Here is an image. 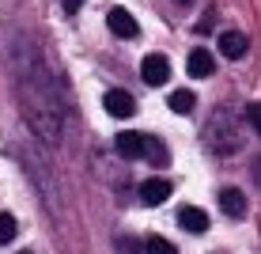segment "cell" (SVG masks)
Wrapping results in <instances>:
<instances>
[{
  "instance_id": "30bf717a",
  "label": "cell",
  "mask_w": 261,
  "mask_h": 254,
  "mask_svg": "<svg viewBox=\"0 0 261 254\" xmlns=\"http://www.w3.org/2000/svg\"><path fill=\"white\" fill-rule=\"evenodd\" d=\"M144 254H178V250H174L170 239H163V235H148V239H144Z\"/></svg>"
},
{
  "instance_id": "9c48e42d",
  "label": "cell",
  "mask_w": 261,
  "mask_h": 254,
  "mask_svg": "<svg viewBox=\"0 0 261 254\" xmlns=\"http://www.w3.org/2000/svg\"><path fill=\"white\" fill-rule=\"evenodd\" d=\"M114 148H118L125 159H140V152H144V141H140V133H118Z\"/></svg>"
},
{
  "instance_id": "8992f818",
  "label": "cell",
  "mask_w": 261,
  "mask_h": 254,
  "mask_svg": "<svg viewBox=\"0 0 261 254\" xmlns=\"http://www.w3.org/2000/svg\"><path fill=\"white\" fill-rule=\"evenodd\" d=\"M246 50H250V42H246V34H242V31H223V34H220V53H223L227 61L246 57Z\"/></svg>"
},
{
  "instance_id": "7c38bea8",
  "label": "cell",
  "mask_w": 261,
  "mask_h": 254,
  "mask_svg": "<svg viewBox=\"0 0 261 254\" xmlns=\"http://www.w3.org/2000/svg\"><path fill=\"white\" fill-rule=\"evenodd\" d=\"M140 141H144V152H140V156H148V159L155 156L159 163H167V148H163V144H159L155 137H148V133H140Z\"/></svg>"
},
{
  "instance_id": "5b68a950",
  "label": "cell",
  "mask_w": 261,
  "mask_h": 254,
  "mask_svg": "<svg viewBox=\"0 0 261 254\" xmlns=\"http://www.w3.org/2000/svg\"><path fill=\"white\" fill-rule=\"evenodd\" d=\"M178 224H182L186 232H193V235H201V232H208V213L204 209H197V205H182L178 209Z\"/></svg>"
},
{
  "instance_id": "6da1fadb",
  "label": "cell",
  "mask_w": 261,
  "mask_h": 254,
  "mask_svg": "<svg viewBox=\"0 0 261 254\" xmlns=\"http://www.w3.org/2000/svg\"><path fill=\"white\" fill-rule=\"evenodd\" d=\"M140 76H144V84H148V87L167 84V80H170V61L163 57V53H148V57L140 61Z\"/></svg>"
},
{
  "instance_id": "52a82bcc",
  "label": "cell",
  "mask_w": 261,
  "mask_h": 254,
  "mask_svg": "<svg viewBox=\"0 0 261 254\" xmlns=\"http://www.w3.org/2000/svg\"><path fill=\"white\" fill-rule=\"evenodd\" d=\"M186 68H190V76L193 80H208L212 72H216V61H212V53L208 50H190V61H186Z\"/></svg>"
},
{
  "instance_id": "4fadbf2b",
  "label": "cell",
  "mask_w": 261,
  "mask_h": 254,
  "mask_svg": "<svg viewBox=\"0 0 261 254\" xmlns=\"http://www.w3.org/2000/svg\"><path fill=\"white\" fill-rule=\"evenodd\" d=\"M15 232H19V228H15V216L12 213H0V243H12Z\"/></svg>"
},
{
  "instance_id": "3957f363",
  "label": "cell",
  "mask_w": 261,
  "mask_h": 254,
  "mask_svg": "<svg viewBox=\"0 0 261 254\" xmlns=\"http://www.w3.org/2000/svg\"><path fill=\"white\" fill-rule=\"evenodd\" d=\"M102 106H106V114H114V118H133V114H137L133 95H129V91H118V87L102 95Z\"/></svg>"
},
{
  "instance_id": "9a60e30c",
  "label": "cell",
  "mask_w": 261,
  "mask_h": 254,
  "mask_svg": "<svg viewBox=\"0 0 261 254\" xmlns=\"http://www.w3.org/2000/svg\"><path fill=\"white\" fill-rule=\"evenodd\" d=\"M23 254H31V250H23Z\"/></svg>"
},
{
  "instance_id": "7a4b0ae2",
  "label": "cell",
  "mask_w": 261,
  "mask_h": 254,
  "mask_svg": "<svg viewBox=\"0 0 261 254\" xmlns=\"http://www.w3.org/2000/svg\"><path fill=\"white\" fill-rule=\"evenodd\" d=\"M106 27H110L114 34H121V38H137L140 34V23L133 19L125 8H110V12H106Z\"/></svg>"
},
{
  "instance_id": "ba28073f",
  "label": "cell",
  "mask_w": 261,
  "mask_h": 254,
  "mask_svg": "<svg viewBox=\"0 0 261 254\" xmlns=\"http://www.w3.org/2000/svg\"><path fill=\"white\" fill-rule=\"evenodd\" d=\"M170 197V182L167 178H148V182L140 186V201L144 205H163Z\"/></svg>"
},
{
  "instance_id": "5bb4252c",
  "label": "cell",
  "mask_w": 261,
  "mask_h": 254,
  "mask_svg": "<svg viewBox=\"0 0 261 254\" xmlns=\"http://www.w3.org/2000/svg\"><path fill=\"white\" fill-rule=\"evenodd\" d=\"M246 122H250V125H257V103H250V106H246Z\"/></svg>"
},
{
  "instance_id": "8fae6325",
  "label": "cell",
  "mask_w": 261,
  "mask_h": 254,
  "mask_svg": "<svg viewBox=\"0 0 261 254\" xmlns=\"http://www.w3.org/2000/svg\"><path fill=\"white\" fill-rule=\"evenodd\" d=\"M167 103H170V110H174V114H190L197 99H193V91H174V95L167 99Z\"/></svg>"
},
{
  "instance_id": "277c9868",
  "label": "cell",
  "mask_w": 261,
  "mask_h": 254,
  "mask_svg": "<svg viewBox=\"0 0 261 254\" xmlns=\"http://www.w3.org/2000/svg\"><path fill=\"white\" fill-rule=\"evenodd\" d=\"M220 209L231 220H242V216H246V194H242L239 186H223L220 190Z\"/></svg>"
}]
</instances>
